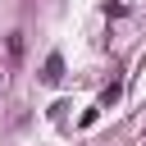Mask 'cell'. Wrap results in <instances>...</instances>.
I'll list each match as a JSON object with an SVG mask.
<instances>
[{"mask_svg": "<svg viewBox=\"0 0 146 146\" xmlns=\"http://www.w3.org/2000/svg\"><path fill=\"white\" fill-rule=\"evenodd\" d=\"M0 82H5V73H0Z\"/></svg>", "mask_w": 146, "mask_h": 146, "instance_id": "cell-3", "label": "cell"}, {"mask_svg": "<svg viewBox=\"0 0 146 146\" xmlns=\"http://www.w3.org/2000/svg\"><path fill=\"white\" fill-rule=\"evenodd\" d=\"M23 55V32H9V59Z\"/></svg>", "mask_w": 146, "mask_h": 146, "instance_id": "cell-2", "label": "cell"}, {"mask_svg": "<svg viewBox=\"0 0 146 146\" xmlns=\"http://www.w3.org/2000/svg\"><path fill=\"white\" fill-rule=\"evenodd\" d=\"M41 78H46V82H59V78H64V59H59V55H50V59H46V68H41Z\"/></svg>", "mask_w": 146, "mask_h": 146, "instance_id": "cell-1", "label": "cell"}]
</instances>
